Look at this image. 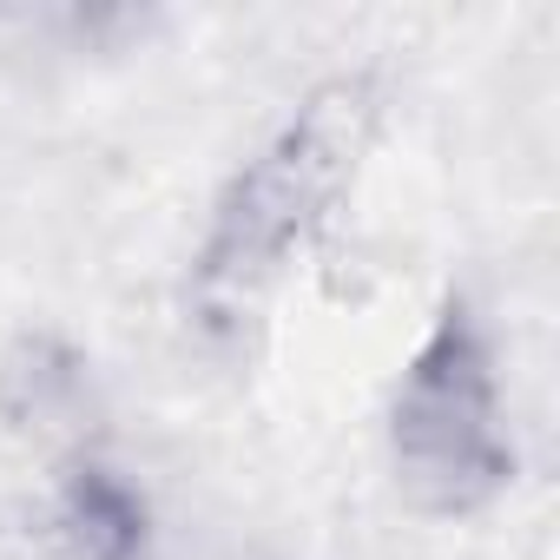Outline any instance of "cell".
I'll return each instance as SVG.
<instances>
[{
    "instance_id": "cell-1",
    "label": "cell",
    "mask_w": 560,
    "mask_h": 560,
    "mask_svg": "<svg viewBox=\"0 0 560 560\" xmlns=\"http://www.w3.org/2000/svg\"><path fill=\"white\" fill-rule=\"evenodd\" d=\"M376 119H383L376 73H330L237 165L198 244V291L211 304H250L284 277V264L350 198L376 145Z\"/></svg>"
},
{
    "instance_id": "cell-3",
    "label": "cell",
    "mask_w": 560,
    "mask_h": 560,
    "mask_svg": "<svg viewBox=\"0 0 560 560\" xmlns=\"http://www.w3.org/2000/svg\"><path fill=\"white\" fill-rule=\"evenodd\" d=\"M54 540L67 560H145L152 514L132 481L100 462H73L54 494Z\"/></svg>"
},
{
    "instance_id": "cell-2",
    "label": "cell",
    "mask_w": 560,
    "mask_h": 560,
    "mask_svg": "<svg viewBox=\"0 0 560 560\" xmlns=\"http://www.w3.org/2000/svg\"><path fill=\"white\" fill-rule=\"evenodd\" d=\"M389 468H396V494L435 521H462L488 508L514 475L494 357L462 298L442 304L435 330L416 343L389 396Z\"/></svg>"
},
{
    "instance_id": "cell-4",
    "label": "cell",
    "mask_w": 560,
    "mask_h": 560,
    "mask_svg": "<svg viewBox=\"0 0 560 560\" xmlns=\"http://www.w3.org/2000/svg\"><path fill=\"white\" fill-rule=\"evenodd\" d=\"M86 409V370L73 350L47 343V337H27L8 363H0V416L21 435H67Z\"/></svg>"
}]
</instances>
